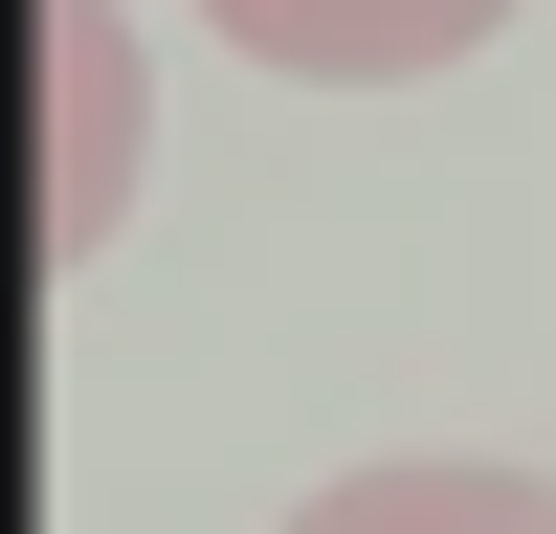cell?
<instances>
[{
    "mask_svg": "<svg viewBox=\"0 0 556 534\" xmlns=\"http://www.w3.org/2000/svg\"><path fill=\"white\" fill-rule=\"evenodd\" d=\"M245 67H312V89H401V67H468L513 0H201Z\"/></svg>",
    "mask_w": 556,
    "mask_h": 534,
    "instance_id": "obj_2",
    "label": "cell"
},
{
    "mask_svg": "<svg viewBox=\"0 0 556 534\" xmlns=\"http://www.w3.org/2000/svg\"><path fill=\"white\" fill-rule=\"evenodd\" d=\"M23 245L45 267H89L112 245V201H134V23L112 0H23Z\"/></svg>",
    "mask_w": 556,
    "mask_h": 534,
    "instance_id": "obj_1",
    "label": "cell"
},
{
    "mask_svg": "<svg viewBox=\"0 0 556 534\" xmlns=\"http://www.w3.org/2000/svg\"><path fill=\"white\" fill-rule=\"evenodd\" d=\"M290 534H556V490L534 468H334Z\"/></svg>",
    "mask_w": 556,
    "mask_h": 534,
    "instance_id": "obj_3",
    "label": "cell"
}]
</instances>
